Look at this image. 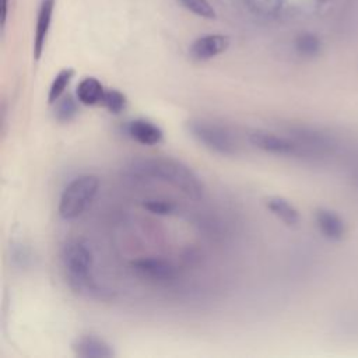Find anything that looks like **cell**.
Listing matches in <instances>:
<instances>
[{"label":"cell","mask_w":358,"mask_h":358,"mask_svg":"<svg viewBox=\"0 0 358 358\" xmlns=\"http://www.w3.org/2000/svg\"><path fill=\"white\" fill-rule=\"evenodd\" d=\"M127 136L141 145H158L164 140V130L150 119L137 117L126 124Z\"/></svg>","instance_id":"cell-9"},{"label":"cell","mask_w":358,"mask_h":358,"mask_svg":"<svg viewBox=\"0 0 358 358\" xmlns=\"http://www.w3.org/2000/svg\"><path fill=\"white\" fill-rule=\"evenodd\" d=\"M55 0H42L39 11H38V20H36V29H35V38H34V59L39 60L43 48L46 43V38L49 34L50 22H52V14H53Z\"/></svg>","instance_id":"cell-10"},{"label":"cell","mask_w":358,"mask_h":358,"mask_svg":"<svg viewBox=\"0 0 358 358\" xmlns=\"http://www.w3.org/2000/svg\"><path fill=\"white\" fill-rule=\"evenodd\" d=\"M249 7L260 15H273L275 14L282 4V0H246Z\"/></svg>","instance_id":"cell-19"},{"label":"cell","mask_w":358,"mask_h":358,"mask_svg":"<svg viewBox=\"0 0 358 358\" xmlns=\"http://www.w3.org/2000/svg\"><path fill=\"white\" fill-rule=\"evenodd\" d=\"M249 143L267 154L273 155H306L303 145L289 136H282L263 129H255L248 134Z\"/></svg>","instance_id":"cell-5"},{"label":"cell","mask_w":358,"mask_h":358,"mask_svg":"<svg viewBox=\"0 0 358 358\" xmlns=\"http://www.w3.org/2000/svg\"><path fill=\"white\" fill-rule=\"evenodd\" d=\"M229 46V38L227 35L213 34L197 38L189 48V56L194 62H206L221 53Z\"/></svg>","instance_id":"cell-8"},{"label":"cell","mask_w":358,"mask_h":358,"mask_svg":"<svg viewBox=\"0 0 358 358\" xmlns=\"http://www.w3.org/2000/svg\"><path fill=\"white\" fill-rule=\"evenodd\" d=\"M99 190V178L96 175L85 173L74 178L63 189L59 199V215L71 221L78 218L94 201Z\"/></svg>","instance_id":"cell-3"},{"label":"cell","mask_w":358,"mask_h":358,"mask_svg":"<svg viewBox=\"0 0 358 358\" xmlns=\"http://www.w3.org/2000/svg\"><path fill=\"white\" fill-rule=\"evenodd\" d=\"M1 6H3V7H1V8H3V10H1V11H3V13H1V25L4 27L6 18H7V0H1Z\"/></svg>","instance_id":"cell-21"},{"label":"cell","mask_w":358,"mask_h":358,"mask_svg":"<svg viewBox=\"0 0 358 358\" xmlns=\"http://www.w3.org/2000/svg\"><path fill=\"white\" fill-rule=\"evenodd\" d=\"M71 350L76 357L80 358H112L116 357V351L106 340L95 334H83L77 337Z\"/></svg>","instance_id":"cell-7"},{"label":"cell","mask_w":358,"mask_h":358,"mask_svg":"<svg viewBox=\"0 0 358 358\" xmlns=\"http://www.w3.org/2000/svg\"><path fill=\"white\" fill-rule=\"evenodd\" d=\"M126 171L137 179L168 183L193 200H200L206 192L200 176L189 165L172 157L137 158L127 165Z\"/></svg>","instance_id":"cell-1"},{"label":"cell","mask_w":358,"mask_h":358,"mask_svg":"<svg viewBox=\"0 0 358 358\" xmlns=\"http://www.w3.org/2000/svg\"><path fill=\"white\" fill-rule=\"evenodd\" d=\"M186 10L204 18H214L215 11L207 0H178Z\"/></svg>","instance_id":"cell-18"},{"label":"cell","mask_w":358,"mask_h":358,"mask_svg":"<svg viewBox=\"0 0 358 358\" xmlns=\"http://www.w3.org/2000/svg\"><path fill=\"white\" fill-rule=\"evenodd\" d=\"M101 105L108 112L113 115H119L127 108V96L116 88H106Z\"/></svg>","instance_id":"cell-15"},{"label":"cell","mask_w":358,"mask_h":358,"mask_svg":"<svg viewBox=\"0 0 358 358\" xmlns=\"http://www.w3.org/2000/svg\"><path fill=\"white\" fill-rule=\"evenodd\" d=\"M11 257L13 262L18 266V267H28V264L31 263V253L29 250L24 246V245H17L13 246V252H11Z\"/></svg>","instance_id":"cell-20"},{"label":"cell","mask_w":358,"mask_h":358,"mask_svg":"<svg viewBox=\"0 0 358 358\" xmlns=\"http://www.w3.org/2000/svg\"><path fill=\"white\" fill-rule=\"evenodd\" d=\"M141 206L144 210L155 215H171L176 210L175 203L166 199H147L143 200Z\"/></svg>","instance_id":"cell-17"},{"label":"cell","mask_w":358,"mask_h":358,"mask_svg":"<svg viewBox=\"0 0 358 358\" xmlns=\"http://www.w3.org/2000/svg\"><path fill=\"white\" fill-rule=\"evenodd\" d=\"M73 77H74V70L71 67H66L56 74V77L50 83L49 92H48V102L50 105H53L64 94Z\"/></svg>","instance_id":"cell-14"},{"label":"cell","mask_w":358,"mask_h":358,"mask_svg":"<svg viewBox=\"0 0 358 358\" xmlns=\"http://www.w3.org/2000/svg\"><path fill=\"white\" fill-rule=\"evenodd\" d=\"M187 133L204 148L222 157H234L239 151L238 141L232 133L211 120L193 117L186 122Z\"/></svg>","instance_id":"cell-4"},{"label":"cell","mask_w":358,"mask_h":358,"mask_svg":"<svg viewBox=\"0 0 358 358\" xmlns=\"http://www.w3.org/2000/svg\"><path fill=\"white\" fill-rule=\"evenodd\" d=\"M105 87L95 77H84L76 90V98L85 106L101 105L105 94Z\"/></svg>","instance_id":"cell-11"},{"label":"cell","mask_w":358,"mask_h":358,"mask_svg":"<svg viewBox=\"0 0 358 358\" xmlns=\"http://www.w3.org/2000/svg\"><path fill=\"white\" fill-rule=\"evenodd\" d=\"M78 99H74L71 95H62L53 105L55 119L60 123H69L78 115Z\"/></svg>","instance_id":"cell-13"},{"label":"cell","mask_w":358,"mask_h":358,"mask_svg":"<svg viewBox=\"0 0 358 358\" xmlns=\"http://www.w3.org/2000/svg\"><path fill=\"white\" fill-rule=\"evenodd\" d=\"M266 207L268 211L275 215L280 221H282L288 227H294L299 222V213L292 206L291 201H288L285 197L281 196H270L264 200Z\"/></svg>","instance_id":"cell-12"},{"label":"cell","mask_w":358,"mask_h":358,"mask_svg":"<svg viewBox=\"0 0 358 358\" xmlns=\"http://www.w3.org/2000/svg\"><path fill=\"white\" fill-rule=\"evenodd\" d=\"M62 266L73 292L91 298H102V289L92 277L94 257L91 249L78 239L67 241L62 248Z\"/></svg>","instance_id":"cell-2"},{"label":"cell","mask_w":358,"mask_h":358,"mask_svg":"<svg viewBox=\"0 0 358 358\" xmlns=\"http://www.w3.org/2000/svg\"><path fill=\"white\" fill-rule=\"evenodd\" d=\"M133 273L148 282L168 284L176 278V268L165 259L148 256L131 262Z\"/></svg>","instance_id":"cell-6"},{"label":"cell","mask_w":358,"mask_h":358,"mask_svg":"<svg viewBox=\"0 0 358 358\" xmlns=\"http://www.w3.org/2000/svg\"><path fill=\"white\" fill-rule=\"evenodd\" d=\"M320 41L313 34H302L295 39V50L303 57H315L320 52Z\"/></svg>","instance_id":"cell-16"}]
</instances>
